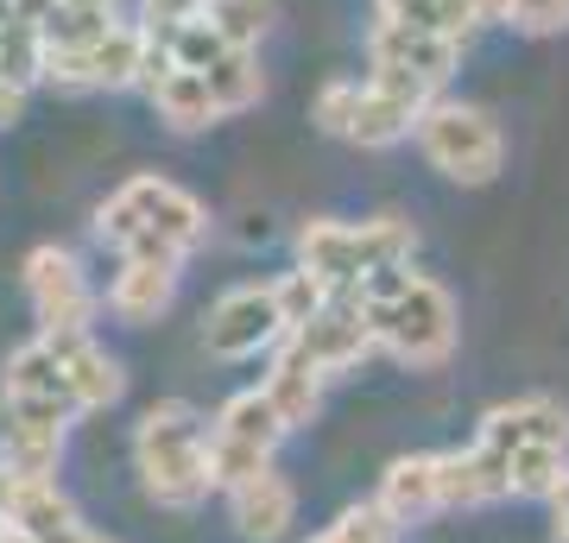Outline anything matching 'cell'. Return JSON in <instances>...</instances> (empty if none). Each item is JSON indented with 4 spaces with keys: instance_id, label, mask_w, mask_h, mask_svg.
<instances>
[{
    "instance_id": "5b68a950",
    "label": "cell",
    "mask_w": 569,
    "mask_h": 543,
    "mask_svg": "<svg viewBox=\"0 0 569 543\" xmlns=\"http://www.w3.org/2000/svg\"><path fill=\"white\" fill-rule=\"evenodd\" d=\"M367 322H373V335L411 366H437L449 348H456V303H449V291L437 279H425V272L406 284V298L387 303V310H373Z\"/></svg>"
},
{
    "instance_id": "8fae6325",
    "label": "cell",
    "mask_w": 569,
    "mask_h": 543,
    "mask_svg": "<svg viewBox=\"0 0 569 543\" xmlns=\"http://www.w3.org/2000/svg\"><path fill=\"white\" fill-rule=\"evenodd\" d=\"M475 443L493 449V455H507V462H512V449H531V443L569 449V411H563L557 399H512V404H493Z\"/></svg>"
},
{
    "instance_id": "8d00e7d4",
    "label": "cell",
    "mask_w": 569,
    "mask_h": 543,
    "mask_svg": "<svg viewBox=\"0 0 569 543\" xmlns=\"http://www.w3.org/2000/svg\"><path fill=\"white\" fill-rule=\"evenodd\" d=\"M58 7H82V13H114V0H58Z\"/></svg>"
},
{
    "instance_id": "6da1fadb",
    "label": "cell",
    "mask_w": 569,
    "mask_h": 543,
    "mask_svg": "<svg viewBox=\"0 0 569 543\" xmlns=\"http://www.w3.org/2000/svg\"><path fill=\"white\" fill-rule=\"evenodd\" d=\"M133 462H140V481L146 493L171 512H190V505L209 500V430L190 404L164 399L140 418V436H133Z\"/></svg>"
},
{
    "instance_id": "4fadbf2b",
    "label": "cell",
    "mask_w": 569,
    "mask_h": 543,
    "mask_svg": "<svg viewBox=\"0 0 569 543\" xmlns=\"http://www.w3.org/2000/svg\"><path fill=\"white\" fill-rule=\"evenodd\" d=\"M228 500H234V524H241L247 543H279L284 524H291V512H298L291 481H284V474H272V467H266V474H253L247 486H234Z\"/></svg>"
},
{
    "instance_id": "9c48e42d",
    "label": "cell",
    "mask_w": 569,
    "mask_h": 543,
    "mask_svg": "<svg viewBox=\"0 0 569 543\" xmlns=\"http://www.w3.org/2000/svg\"><path fill=\"white\" fill-rule=\"evenodd\" d=\"M291 342L305 348L323 373H342V366H361L367 354H373V342H380V335H373V322H367L361 303L336 298L329 310H317L305 329H291Z\"/></svg>"
},
{
    "instance_id": "74e56055",
    "label": "cell",
    "mask_w": 569,
    "mask_h": 543,
    "mask_svg": "<svg viewBox=\"0 0 569 543\" xmlns=\"http://www.w3.org/2000/svg\"><path fill=\"white\" fill-rule=\"evenodd\" d=\"M0 26H13V0H0Z\"/></svg>"
},
{
    "instance_id": "4316f807",
    "label": "cell",
    "mask_w": 569,
    "mask_h": 543,
    "mask_svg": "<svg viewBox=\"0 0 569 543\" xmlns=\"http://www.w3.org/2000/svg\"><path fill=\"white\" fill-rule=\"evenodd\" d=\"M203 20L216 26L228 44L253 51V44H260V32H266V20H272V0H209Z\"/></svg>"
},
{
    "instance_id": "d6986e66",
    "label": "cell",
    "mask_w": 569,
    "mask_h": 543,
    "mask_svg": "<svg viewBox=\"0 0 569 543\" xmlns=\"http://www.w3.org/2000/svg\"><path fill=\"white\" fill-rule=\"evenodd\" d=\"M7 399H63V404H77V392H70V373H63L51 335L13 348V361H7ZM77 411H82V404H77Z\"/></svg>"
},
{
    "instance_id": "9a60e30c",
    "label": "cell",
    "mask_w": 569,
    "mask_h": 543,
    "mask_svg": "<svg viewBox=\"0 0 569 543\" xmlns=\"http://www.w3.org/2000/svg\"><path fill=\"white\" fill-rule=\"evenodd\" d=\"M51 348H58V361L70 373V392H77L82 411H102V404L121 399V366L108 361L89 335H51Z\"/></svg>"
},
{
    "instance_id": "e575fe53",
    "label": "cell",
    "mask_w": 569,
    "mask_h": 543,
    "mask_svg": "<svg viewBox=\"0 0 569 543\" xmlns=\"http://www.w3.org/2000/svg\"><path fill=\"white\" fill-rule=\"evenodd\" d=\"M0 543H44L39 531H26V524H13V519H0Z\"/></svg>"
},
{
    "instance_id": "f1b7e54d",
    "label": "cell",
    "mask_w": 569,
    "mask_h": 543,
    "mask_svg": "<svg viewBox=\"0 0 569 543\" xmlns=\"http://www.w3.org/2000/svg\"><path fill=\"white\" fill-rule=\"evenodd\" d=\"M392 524H399V519H392L387 505L373 500V505H355V512H342V519L329 524L323 537H310V543H392Z\"/></svg>"
},
{
    "instance_id": "52a82bcc",
    "label": "cell",
    "mask_w": 569,
    "mask_h": 543,
    "mask_svg": "<svg viewBox=\"0 0 569 543\" xmlns=\"http://www.w3.org/2000/svg\"><path fill=\"white\" fill-rule=\"evenodd\" d=\"M146 44H152L146 26H114V32L96 39V44L44 51V77L63 82V89H127V82H140V70H146Z\"/></svg>"
},
{
    "instance_id": "5bb4252c",
    "label": "cell",
    "mask_w": 569,
    "mask_h": 543,
    "mask_svg": "<svg viewBox=\"0 0 569 543\" xmlns=\"http://www.w3.org/2000/svg\"><path fill=\"white\" fill-rule=\"evenodd\" d=\"M266 392H272V404L284 411V423L298 430V423H310L317 418V404H323V366L284 335L279 354H272V373H266Z\"/></svg>"
},
{
    "instance_id": "603a6c76",
    "label": "cell",
    "mask_w": 569,
    "mask_h": 543,
    "mask_svg": "<svg viewBox=\"0 0 569 543\" xmlns=\"http://www.w3.org/2000/svg\"><path fill=\"white\" fill-rule=\"evenodd\" d=\"M563 481H569V462H563L557 443L512 449V493H519V500H550Z\"/></svg>"
},
{
    "instance_id": "836d02e7",
    "label": "cell",
    "mask_w": 569,
    "mask_h": 543,
    "mask_svg": "<svg viewBox=\"0 0 569 543\" xmlns=\"http://www.w3.org/2000/svg\"><path fill=\"white\" fill-rule=\"evenodd\" d=\"M20 486H26V474H13V467L0 462V519H13V505H20Z\"/></svg>"
},
{
    "instance_id": "83f0119b",
    "label": "cell",
    "mask_w": 569,
    "mask_h": 543,
    "mask_svg": "<svg viewBox=\"0 0 569 543\" xmlns=\"http://www.w3.org/2000/svg\"><path fill=\"white\" fill-rule=\"evenodd\" d=\"M272 291H279V310H284V322H291V329H305V322L317 316V310H329V303H336V291H329V284L317 279L310 265L284 272V279L272 284Z\"/></svg>"
},
{
    "instance_id": "d4e9b609",
    "label": "cell",
    "mask_w": 569,
    "mask_h": 543,
    "mask_svg": "<svg viewBox=\"0 0 569 543\" xmlns=\"http://www.w3.org/2000/svg\"><path fill=\"white\" fill-rule=\"evenodd\" d=\"M272 467V449L260 443H234V436H209V474H216V486H247L253 474H266Z\"/></svg>"
},
{
    "instance_id": "277c9868",
    "label": "cell",
    "mask_w": 569,
    "mask_h": 543,
    "mask_svg": "<svg viewBox=\"0 0 569 543\" xmlns=\"http://www.w3.org/2000/svg\"><path fill=\"white\" fill-rule=\"evenodd\" d=\"M418 145L425 159L456 183H488L507 159L500 145V127L481 114V108H462V101H430L425 121H418Z\"/></svg>"
},
{
    "instance_id": "4dcf8cb0",
    "label": "cell",
    "mask_w": 569,
    "mask_h": 543,
    "mask_svg": "<svg viewBox=\"0 0 569 543\" xmlns=\"http://www.w3.org/2000/svg\"><path fill=\"white\" fill-rule=\"evenodd\" d=\"M355 95H361V82H329L323 95H317V127H323V133H342V140H348V114H355Z\"/></svg>"
},
{
    "instance_id": "8992f818",
    "label": "cell",
    "mask_w": 569,
    "mask_h": 543,
    "mask_svg": "<svg viewBox=\"0 0 569 543\" xmlns=\"http://www.w3.org/2000/svg\"><path fill=\"white\" fill-rule=\"evenodd\" d=\"M284 335H291V322H284L272 284H241V291H228V298L209 310V329H203L209 354H222V361H247V354H260V348H279Z\"/></svg>"
},
{
    "instance_id": "7402d4cb",
    "label": "cell",
    "mask_w": 569,
    "mask_h": 543,
    "mask_svg": "<svg viewBox=\"0 0 569 543\" xmlns=\"http://www.w3.org/2000/svg\"><path fill=\"white\" fill-rule=\"evenodd\" d=\"M13 524L39 531V537L51 543V537H63L70 524H82V519H77V505L63 500L51 481H26V486H20V505H13Z\"/></svg>"
},
{
    "instance_id": "f546056e",
    "label": "cell",
    "mask_w": 569,
    "mask_h": 543,
    "mask_svg": "<svg viewBox=\"0 0 569 543\" xmlns=\"http://www.w3.org/2000/svg\"><path fill=\"white\" fill-rule=\"evenodd\" d=\"M507 20L531 39H545V32H563L569 26V0H507Z\"/></svg>"
},
{
    "instance_id": "ba28073f",
    "label": "cell",
    "mask_w": 569,
    "mask_h": 543,
    "mask_svg": "<svg viewBox=\"0 0 569 543\" xmlns=\"http://www.w3.org/2000/svg\"><path fill=\"white\" fill-rule=\"evenodd\" d=\"M26 291H32V316L44 322V335H89L96 291H89L82 265L63 247H39L26 260Z\"/></svg>"
},
{
    "instance_id": "2e32d148",
    "label": "cell",
    "mask_w": 569,
    "mask_h": 543,
    "mask_svg": "<svg viewBox=\"0 0 569 543\" xmlns=\"http://www.w3.org/2000/svg\"><path fill=\"white\" fill-rule=\"evenodd\" d=\"M171 298H178V265H164V260H121V279L108 291L121 322H152Z\"/></svg>"
},
{
    "instance_id": "cb8c5ba5",
    "label": "cell",
    "mask_w": 569,
    "mask_h": 543,
    "mask_svg": "<svg viewBox=\"0 0 569 543\" xmlns=\"http://www.w3.org/2000/svg\"><path fill=\"white\" fill-rule=\"evenodd\" d=\"M209 89H216V101H222V114H241V108H253L260 101V63H253V51H228L216 70H203Z\"/></svg>"
},
{
    "instance_id": "7c38bea8",
    "label": "cell",
    "mask_w": 569,
    "mask_h": 543,
    "mask_svg": "<svg viewBox=\"0 0 569 543\" xmlns=\"http://www.w3.org/2000/svg\"><path fill=\"white\" fill-rule=\"evenodd\" d=\"M437 486H443V505H488L512 493V462L475 443L468 455H437Z\"/></svg>"
},
{
    "instance_id": "30bf717a",
    "label": "cell",
    "mask_w": 569,
    "mask_h": 543,
    "mask_svg": "<svg viewBox=\"0 0 569 543\" xmlns=\"http://www.w3.org/2000/svg\"><path fill=\"white\" fill-rule=\"evenodd\" d=\"M456 58H462V44L443 39V32H418V26H399V20H380V32H373V70H406L430 89L449 82Z\"/></svg>"
},
{
    "instance_id": "484cf974",
    "label": "cell",
    "mask_w": 569,
    "mask_h": 543,
    "mask_svg": "<svg viewBox=\"0 0 569 543\" xmlns=\"http://www.w3.org/2000/svg\"><path fill=\"white\" fill-rule=\"evenodd\" d=\"M164 44H171V58L183 63V70H216V63L228 58V51H241V44H228L222 32L209 20H190V26H171V32H159Z\"/></svg>"
},
{
    "instance_id": "3957f363",
    "label": "cell",
    "mask_w": 569,
    "mask_h": 543,
    "mask_svg": "<svg viewBox=\"0 0 569 543\" xmlns=\"http://www.w3.org/2000/svg\"><path fill=\"white\" fill-rule=\"evenodd\" d=\"M96 234H102L108 247H121L133 234H164L171 247H190L209 234V215H203V202L190 197V190H178V183H164V178H127L114 197L96 209Z\"/></svg>"
},
{
    "instance_id": "e0dca14e",
    "label": "cell",
    "mask_w": 569,
    "mask_h": 543,
    "mask_svg": "<svg viewBox=\"0 0 569 543\" xmlns=\"http://www.w3.org/2000/svg\"><path fill=\"white\" fill-rule=\"evenodd\" d=\"M380 505H387L399 524H418V519H430V512H443L437 455H406V462H392L387 481H380Z\"/></svg>"
},
{
    "instance_id": "1f68e13d",
    "label": "cell",
    "mask_w": 569,
    "mask_h": 543,
    "mask_svg": "<svg viewBox=\"0 0 569 543\" xmlns=\"http://www.w3.org/2000/svg\"><path fill=\"white\" fill-rule=\"evenodd\" d=\"M203 13H209V0H140V20H146V32H171V26L203 20Z\"/></svg>"
},
{
    "instance_id": "44dd1931",
    "label": "cell",
    "mask_w": 569,
    "mask_h": 543,
    "mask_svg": "<svg viewBox=\"0 0 569 543\" xmlns=\"http://www.w3.org/2000/svg\"><path fill=\"white\" fill-rule=\"evenodd\" d=\"M284 430H291V423H284V411L272 404V392H266V385H253V392H234V399L222 404V418H216V436L260 443V449H279Z\"/></svg>"
},
{
    "instance_id": "d590c367",
    "label": "cell",
    "mask_w": 569,
    "mask_h": 543,
    "mask_svg": "<svg viewBox=\"0 0 569 543\" xmlns=\"http://www.w3.org/2000/svg\"><path fill=\"white\" fill-rule=\"evenodd\" d=\"M51 543H108V537H96L89 524H70V531H63V537H51Z\"/></svg>"
},
{
    "instance_id": "ffe728a7",
    "label": "cell",
    "mask_w": 569,
    "mask_h": 543,
    "mask_svg": "<svg viewBox=\"0 0 569 543\" xmlns=\"http://www.w3.org/2000/svg\"><path fill=\"white\" fill-rule=\"evenodd\" d=\"M63 455V430L58 423H32V418H7L0 423V462L26 474V481H51Z\"/></svg>"
},
{
    "instance_id": "7a4b0ae2",
    "label": "cell",
    "mask_w": 569,
    "mask_h": 543,
    "mask_svg": "<svg viewBox=\"0 0 569 543\" xmlns=\"http://www.w3.org/2000/svg\"><path fill=\"white\" fill-rule=\"evenodd\" d=\"M411 247H418V234H411V222H399V215H380V222H361V228L355 222H310L305 234H298L305 265L336 291V298H348L373 265L411 260Z\"/></svg>"
},
{
    "instance_id": "ac0fdd59",
    "label": "cell",
    "mask_w": 569,
    "mask_h": 543,
    "mask_svg": "<svg viewBox=\"0 0 569 543\" xmlns=\"http://www.w3.org/2000/svg\"><path fill=\"white\" fill-rule=\"evenodd\" d=\"M152 108H159V121H171L178 133H203V127L222 121V101H216L209 77L203 70H183V63L152 89Z\"/></svg>"
},
{
    "instance_id": "d6a6232c",
    "label": "cell",
    "mask_w": 569,
    "mask_h": 543,
    "mask_svg": "<svg viewBox=\"0 0 569 543\" xmlns=\"http://www.w3.org/2000/svg\"><path fill=\"white\" fill-rule=\"evenodd\" d=\"M26 114V89L13 77H0V127H13Z\"/></svg>"
}]
</instances>
